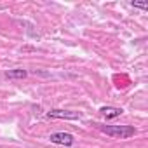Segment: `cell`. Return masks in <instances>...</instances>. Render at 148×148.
Masks as SVG:
<instances>
[{
  "mask_svg": "<svg viewBox=\"0 0 148 148\" xmlns=\"http://www.w3.org/2000/svg\"><path fill=\"white\" fill-rule=\"evenodd\" d=\"M99 112H101V115H103L106 120L117 119V117H120V115L124 113V110H122V108H119V106H103Z\"/></svg>",
  "mask_w": 148,
  "mask_h": 148,
  "instance_id": "cell-4",
  "label": "cell"
},
{
  "mask_svg": "<svg viewBox=\"0 0 148 148\" xmlns=\"http://www.w3.org/2000/svg\"><path fill=\"white\" fill-rule=\"evenodd\" d=\"M47 117L49 119H64V120H79L82 117V113L80 112H71V110H59V108H56V110L47 112Z\"/></svg>",
  "mask_w": 148,
  "mask_h": 148,
  "instance_id": "cell-2",
  "label": "cell"
},
{
  "mask_svg": "<svg viewBox=\"0 0 148 148\" xmlns=\"http://www.w3.org/2000/svg\"><path fill=\"white\" fill-rule=\"evenodd\" d=\"M131 5H132V7H138V9H143V11L148 9V2H136V0H132Z\"/></svg>",
  "mask_w": 148,
  "mask_h": 148,
  "instance_id": "cell-6",
  "label": "cell"
},
{
  "mask_svg": "<svg viewBox=\"0 0 148 148\" xmlns=\"http://www.w3.org/2000/svg\"><path fill=\"white\" fill-rule=\"evenodd\" d=\"M96 125L106 136L119 138V139H127V138H131V136L136 134V129L132 125H103V124H96Z\"/></svg>",
  "mask_w": 148,
  "mask_h": 148,
  "instance_id": "cell-1",
  "label": "cell"
},
{
  "mask_svg": "<svg viewBox=\"0 0 148 148\" xmlns=\"http://www.w3.org/2000/svg\"><path fill=\"white\" fill-rule=\"evenodd\" d=\"M7 79H26L28 77V71L23 70V68H16V70H9L5 73Z\"/></svg>",
  "mask_w": 148,
  "mask_h": 148,
  "instance_id": "cell-5",
  "label": "cell"
},
{
  "mask_svg": "<svg viewBox=\"0 0 148 148\" xmlns=\"http://www.w3.org/2000/svg\"><path fill=\"white\" fill-rule=\"evenodd\" d=\"M49 139H51V143H54V145H63V146H71L73 141H75L73 134H70V132H54V134L49 136Z\"/></svg>",
  "mask_w": 148,
  "mask_h": 148,
  "instance_id": "cell-3",
  "label": "cell"
}]
</instances>
